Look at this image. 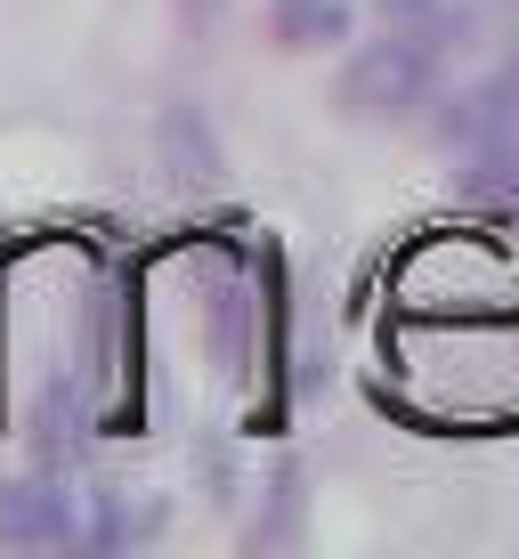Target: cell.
I'll list each match as a JSON object with an SVG mask.
<instances>
[{"label":"cell","mask_w":519,"mask_h":559,"mask_svg":"<svg viewBox=\"0 0 519 559\" xmlns=\"http://www.w3.org/2000/svg\"><path fill=\"white\" fill-rule=\"evenodd\" d=\"M430 90H438V49L414 41V33H398V25H381L374 41L350 49L333 98H341L350 122H406L414 106H430Z\"/></svg>","instance_id":"7a4b0ae2"},{"label":"cell","mask_w":519,"mask_h":559,"mask_svg":"<svg viewBox=\"0 0 519 559\" xmlns=\"http://www.w3.org/2000/svg\"><path fill=\"white\" fill-rule=\"evenodd\" d=\"M276 9V41L284 49H333V41H350V0H268Z\"/></svg>","instance_id":"8992f818"},{"label":"cell","mask_w":519,"mask_h":559,"mask_svg":"<svg viewBox=\"0 0 519 559\" xmlns=\"http://www.w3.org/2000/svg\"><path fill=\"white\" fill-rule=\"evenodd\" d=\"M155 527H163V511L139 487H82V544L114 551V544H146Z\"/></svg>","instance_id":"277c9868"},{"label":"cell","mask_w":519,"mask_h":559,"mask_svg":"<svg viewBox=\"0 0 519 559\" xmlns=\"http://www.w3.org/2000/svg\"><path fill=\"white\" fill-rule=\"evenodd\" d=\"M163 163H170V179H179V187H211V179H220V139L203 130L196 106H170L163 114Z\"/></svg>","instance_id":"5b68a950"},{"label":"cell","mask_w":519,"mask_h":559,"mask_svg":"<svg viewBox=\"0 0 519 559\" xmlns=\"http://www.w3.org/2000/svg\"><path fill=\"white\" fill-rule=\"evenodd\" d=\"M0 544L16 551H49V544H82V487L33 471V478H0Z\"/></svg>","instance_id":"3957f363"},{"label":"cell","mask_w":519,"mask_h":559,"mask_svg":"<svg viewBox=\"0 0 519 559\" xmlns=\"http://www.w3.org/2000/svg\"><path fill=\"white\" fill-rule=\"evenodd\" d=\"M438 146L463 154L471 187H487V195L519 203V57H511V66H495L487 82H471L463 98L447 106Z\"/></svg>","instance_id":"6da1fadb"}]
</instances>
